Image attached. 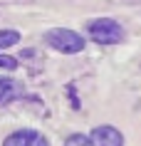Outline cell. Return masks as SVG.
Segmentation results:
<instances>
[{
    "mask_svg": "<svg viewBox=\"0 0 141 146\" xmlns=\"http://www.w3.org/2000/svg\"><path fill=\"white\" fill-rule=\"evenodd\" d=\"M20 94H23L20 82H15V79H10V77H0V107L10 104V102L17 99Z\"/></svg>",
    "mask_w": 141,
    "mask_h": 146,
    "instance_id": "obj_5",
    "label": "cell"
},
{
    "mask_svg": "<svg viewBox=\"0 0 141 146\" xmlns=\"http://www.w3.org/2000/svg\"><path fill=\"white\" fill-rule=\"evenodd\" d=\"M17 60L15 57H8V54H0V69H15Z\"/></svg>",
    "mask_w": 141,
    "mask_h": 146,
    "instance_id": "obj_8",
    "label": "cell"
},
{
    "mask_svg": "<svg viewBox=\"0 0 141 146\" xmlns=\"http://www.w3.org/2000/svg\"><path fill=\"white\" fill-rule=\"evenodd\" d=\"M3 146H50V144H47V139L42 136L40 131H35V129H17L3 141Z\"/></svg>",
    "mask_w": 141,
    "mask_h": 146,
    "instance_id": "obj_3",
    "label": "cell"
},
{
    "mask_svg": "<svg viewBox=\"0 0 141 146\" xmlns=\"http://www.w3.org/2000/svg\"><path fill=\"white\" fill-rule=\"evenodd\" d=\"M64 146H92V141H89V136H84V134H72V136L64 141Z\"/></svg>",
    "mask_w": 141,
    "mask_h": 146,
    "instance_id": "obj_7",
    "label": "cell"
},
{
    "mask_svg": "<svg viewBox=\"0 0 141 146\" xmlns=\"http://www.w3.org/2000/svg\"><path fill=\"white\" fill-rule=\"evenodd\" d=\"M45 42L62 54H77V52L84 50V37L74 30H67V27H52V30H47Z\"/></svg>",
    "mask_w": 141,
    "mask_h": 146,
    "instance_id": "obj_2",
    "label": "cell"
},
{
    "mask_svg": "<svg viewBox=\"0 0 141 146\" xmlns=\"http://www.w3.org/2000/svg\"><path fill=\"white\" fill-rule=\"evenodd\" d=\"M89 141H92V146H124L121 131L114 126H97L89 134Z\"/></svg>",
    "mask_w": 141,
    "mask_h": 146,
    "instance_id": "obj_4",
    "label": "cell"
},
{
    "mask_svg": "<svg viewBox=\"0 0 141 146\" xmlns=\"http://www.w3.org/2000/svg\"><path fill=\"white\" fill-rule=\"evenodd\" d=\"M87 35L92 42L97 45H117L124 40V30L117 20H109V17H97V20H89L87 23Z\"/></svg>",
    "mask_w": 141,
    "mask_h": 146,
    "instance_id": "obj_1",
    "label": "cell"
},
{
    "mask_svg": "<svg viewBox=\"0 0 141 146\" xmlns=\"http://www.w3.org/2000/svg\"><path fill=\"white\" fill-rule=\"evenodd\" d=\"M20 42V32L17 30H0V50H8V47Z\"/></svg>",
    "mask_w": 141,
    "mask_h": 146,
    "instance_id": "obj_6",
    "label": "cell"
}]
</instances>
